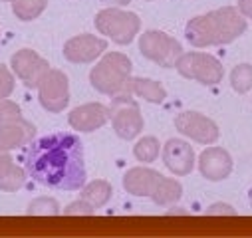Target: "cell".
Here are the masks:
<instances>
[{"label": "cell", "mask_w": 252, "mask_h": 238, "mask_svg": "<svg viewBox=\"0 0 252 238\" xmlns=\"http://www.w3.org/2000/svg\"><path fill=\"white\" fill-rule=\"evenodd\" d=\"M22 161L28 177L48 189L78 191L86 185L84 145L74 133L60 131L32 141Z\"/></svg>", "instance_id": "1"}, {"label": "cell", "mask_w": 252, "mask_h": 238, "mask_svg": "<svg viewBox=\"0 0 252 238\" xmlns=\"http://www.w3.org/2000/svg\"><path fill=\"white\" fill-rule=\"evenodd\" d=\"M246 32V18L232 6H222L203 16L189 20L185 38L193 48H209L230 44Z\"/></svg>", "instance_id": "2"}, {"label": "cell", "mask_w": 252, "mask_h": 238, "mask_svg": "<svg viewBox=\"0 0 252 238\" xmlns=\"http://www.w3.org/2000/svg\"><path fill=\"white\" fill-rule=\"evenodd\" d=\"M131 60L121 52H109L90 72V84L95 91L105 95L127 93V86L131 80Z\"/></svg>", "instance_id": "3"}, {"label": "cell", "mask_w": 252, "mask_h": 238, "mask_svg": "<svg viewBox=\"0 0 252 238\" xmlns=\"http://www.w3.org/2000/svg\"><path fill=\"white\" fill-rule=\"evenodd\" d=\"M95 28L99 34L107 36L119 46H127L135 40L141 28V20L135 12L119 10V6H109L99 10L95 16Z\"/></svg>", "instance_id": "4"}, {"label": "cell", "mask_w": 252, "mask_h": 238, "mask_svg": "<svg viewBox=\"0 0 252 238\" xmlns=\"http://www.w3.org/2000/svg\"><path fill=\"white\" fill-rule=\"evenodd\" d=\"M109 121L119 139L131 141L143 129V115L133 97L129 93H117L109 103Z\"/></svg>", "instance_id": "5"}, {"label": "cell", "mask_w": 252, "mask_h": 238, "mask_svg": "<svg viewBox=\"0 0 252 238\" xmlns=\"http://www.w3.org/2000/svg\"><path fill=\"white\" fill-rule=\"evenodd\" d=\"M177 72L187 78V80H193L199 82L203 86H217L222 82L224 76V68L219 60L211 54L205 52H187L181 54V58L177 60L175 64Z\"/></svg>", "instance_id": "6"}, {"label": "cell", "mask_w": 252, "mask_h": 238, "mask_svg": "<svg viewBox=\"0 0 252 238\" xmlns=\"http://www.w3.org/2000/svg\"><path fill=\"white\" fill-rule=\"evenodd\" d=\"M139 52L161 68H175L183 54V46L173 36L161 30H147L139 38Z\"/></svg>", "instance_id": "7"}, {"label": "cell", "mask_w": 252, "mask_h": 238, "mask_svg": "<svg viewBox=\"0 0 252 238\" xmlns=\"http://www.w3.org/2000/svg\"><path fill=\"white\" fill-rule=\"evenodd\" d=\"M40 105L50 113L64 111L70 103V82L62 70H48L38 84Z\"/></svg>", "instance_id": "8"}, {"label": "cell", "mask_w": 252, "mask_h": 238, "mask_svg": "<svg viewBox=\"0 0 252 238\" xmlns=\"http://www.w3.org/2000/svg\"><path fill=\"white\" fill-rule=\"evenodd\" d=\"M175 127L181 135L193 139L201 145H213L219 141V125L211 117L197 111H181L175 117Z\"/></svg>", "instance_id": "9"}, {"label": "cell", "mask_w": 252, "mask_h": 238, "mask_svg": "<svg viewBox=\"0 0 252 238\" xmlns=\"http://www.w3.org/2000/svg\"><path fill=\"white\" fill-rule=\"evenodd\" d=\"M10 66L14 70V74L18 76V80L28 88L34 89L38 88V84L42 82V78L46 76V72L50 70V64L46 60L36 54L30 48H22L18 50L12 58H10Z\"/></svg>", "instance_id": "10"}, {"label": "cell", "mask_w": 252, "mask_h": 238, "mask_svg": "<svg viewBox=\"0 0 252 238\" xmlns=\"http://www.w3.org/2000/svg\"><path fill=\"white\" fill-rule=\"evenodd\" d=\"M107 50V42L94 34H80L64 44V58L72 64H90Z\"/></svg>", "instance_id": "11"}, {"label": "cell", "mask_w": 252, "mask_h": 238, "mask_svg": "<svg viewBox=\"0 0 252 238\" xmlns=\"http://www.w3.org/2000/svg\"><path fill=\"white\" fill-rule=\"evenodd\" d=\"M107 119H109V107H105L103 103L92 101L72 109V113L68 115V123L76 131L92 133L101 129L107 123Z\"/></svg>", "instance_id": "12"}, {"label": "cell", "mask_w": 252, "mask_h": 238, "mask_svg": "<svg viewBox=\"0 0 252 238\" xmlns=\"http://www.w3.org/2000/svg\"><path fill=\"white\" fill-rule=\"evenodd\" d=\"M199 171L207 181H224L232 173V157L222 147H207L199 157Z\"/></svg>", "instance_id": "13"}, {"label": "cell", "mask_w": 252, "mask_h": 238, "mask_svg": "<svg viewBox=\"0 0 252 238\" xmlns=\"http://www.w3.org/2000/svg\"><path fill=\"white\" fill-rule=\"evenodd\" d=\"M163 163L173 175L185 177L195 169V151L183 139H169L163 147Z\"/></svg>", "instance_id": "14"}, {"label": "cell", "mask_w": 252, "mask_h": 238, "mask_svg": "<svg viewBox=\"0 0 252 238\" xmlns=\"http://www.w3.org/2000/svg\"><path fill=\"white\" fill-rule=\"evenodd\" d=\"M36 137V127L24 117L12 119L0 125V151H14L22 145L32 143Z\"/></svg>", "instance_id": "15"}, {"label": "cell", "mask_w": 252, "mask_h": 238, "mask_svg": "<svg viewBox=\"0 0 252 238\" xmlns=\"http://www.w3.org/2000/svg\"><path fill=\"white\" fill-rule=\"evenodd\" d=\"M159 178H161V173H157L153 169L133 167L123 177V189L133 197H149L151 199Z\"/></svg>", "instance_id": "16"}, {"label": "cell", "mask_w": 252, "mask_h": 238, "mask_svg": "<svg viewBox=\"0 0 252 238\" xmlns=\"http://www.w3.org/2000/svg\"><path fill=\"white\" fill-rule=\"evenodd\" d=\"M26 169L18 167L8 151H0V191L4 193H16L24 187L26 181Z\"/></svg>", "instance_id": "17"}, {"label": "cell", "mask_w": 252, "mask_h": 238, "mask_svg": "<svg viewBox=\"0 0 252 238\" xmlns=\"http://www.w3.org/2000/svg\"><path fill=\"white\" fill-rule=\"evenodd\" d=\"M127 91L135 93L137 97H143L149 103H163L165 97H167L165 88L159 82L149 80V78H131L129 86H127Z\"/></svg>", "instance_id": "18"}, {"label": "cell", "mask_w": 252, "mask_h": 238, "mask_svg": "<svg viewBox=\"0 0 252 238\" xmlns=\"http://www.w3.org/2000/svg\"><path fill=\"white\" fill-rule=\"evenodd\" d=\"M183 197V187L179 181H175V178H169V177H163L159 178V183L151 195V201L159 207H167V205H173L177 203L179 199Z\"/></svg>", "instance_id": "19"}, {"label": "cell", "mask_w": 252, "mask_h": 238, "mask_svg": "<svg viewBox=\"0 0 252 238\" xmlns=\"http://www.w3.org/2000/svg\"><path fill=\"white\" fill-rule=\"evenodd\" d=\"M111 195H113L111 185L107 181H101V178H97V181H92V183H88V185L82 187V199L88 201L95 208L107 205L109 199H111Z\"/></svg>", "instance_id": "20"}, {"label": "cell", "mask_w": 252, "mask_h": 238, "mask_svg": "<svg viewBox=\"0 0 252 238\" xmlns=\"http://www.w3.org/2000/svg\"><path fill=\"white\" fill-rule=\"evenodd\" d=\"M48 6V0H14L12 2V12L18 20L30 22L38 18Z\"/></svg>", "instance_id": "21"}, {"label": "cell", "mask_w": 252, "mask_h": 238, "mask_svg": "<svg viewBox=\"0 0 252 238\" xmlns=\"http://www.w3.org/2000/svg\"><path fill=\"white\" fill-rule=\"evenodd\" d=\"M159 151H161V143L157 141V137H151V135L139 139L133 147V155L141 163H153L159 157Z\"/></svg>", "instance_id": "22"}, {"label": "cell", "mask_w": 252, "mask_h": 238, "mask_svg": "<svg viewBox=\"0 0 252 238\" xmlns=\"http://www.w3.org/2000/svg\"><path fill=\"white\" fill-rule=\"evenodd\" d=\"M230 86L236 93H246L252 89V64H238L230 72Z\"/></svg>", "instance_id": "23"}, {"label": "cell", "mask_w": 252, "mask_h": 238, "mask_svg": "<svg viewBox=\"0 0 252 238\" xmlns=\"http://www.w3.org/2000/svg\"><path fill=\"white\" fill-rule=\"evenodd\" d=\"M28 214L32 216H38V214H48V216H54V214H60V205L56 199L52 197H38L34 199L30 205H28Z\"/></svg>", "instance_id": "24"}, {"label": "cell", "mask_w": 252, "mask_h": 238, "mask_svg": "<svg viewBox=\"0 0 252 238\" xmlns=\"http://www.w3.org/2000/svg\"><path fill=\"white\" fill-rule=\"evenodd\" d=\"M22 117V111H20V105L10 101L8 97L6 99H0V125L6 123V121H12V119H18Z\"/></svg>", "instance_id": "25"}, {"label": "cell", "mask_w": 252, "mask_h": 238, "mask_svg": "<svg viewBox=\"0 0 252 238\" xmlns=\"http://www.w3.org/2000/svg\"><path fill=\"white\" fill-rule=\"evenodd\" d=\"M12 91H14V76L6 66L0 64V99L10 97Z\"/></svg>", "instance_id": "26"}, {"label": "cell", "mask_w": 252, "mask_h": 238, "mask_svg": "<svg viewBox=\"0 0 252 238\" xmlns=\"http://www.w3.org/2000/svg\"><path fill=\"white\" fill-rule=\"evenodd\" d=\"M95 212V207H92L88 201H84V199H80V201H74V203H70L66 208H64V214H68V216H76V214H84V216H90V214H94Z\"/></svg>", "instance_id": "27"}, {"label": "cell", "mask_w": 252, "mask_h": 238, "mask_svg": "<svg viewBox=\"0 0 252 238\" xmlns=\"http://www.w3.org/2000/svg\"><path fill=\"white\" fill-rule=\"evenodd\" d=\"M205 214H226V216H232V214H236V210H234L230 205L215 203V205H211V207L205 210Z\"/></svg>", "instance_id": "28"}, {"label": "cell", "mask_w": 252, "mask_h": 238, "mask_svg": "<svg viewBox=\"0 0 252 238\" xmlns=\"http://www.w3.org/2000/svg\"><path fill=\"white\" fill-rule=\"evenodd\" d=\"M238 10L244 18L252 20V0H238Z\"/></svg>", "instance_id": "29"}, {"label": "cell", "mask_w": 252, "mask_h": 238, "mask_svg": "<svg viewBox=\"0 0 252 238\" xmlns=\"http://www.w3.org/2000/svg\"><path fill=\"white\" fill-rule=\"evenodd\" d=\"M103 4H109V6H127L131 0H99Z\"/></svg>", "instance_id": "30"}, {"label": "cell", "mask_w": 252, "mask_h": 238, "mask_svg": "<svg viewBox=\"0 0 252 238\" xmlns=\"http://www.w3.org/2000/svg\"><path fill=\"white\" fill-rule=\"evenodd\" d=\"M2 2H14V0H2Z\"/></svg>", "instance_id": "31"}]
</instances>
